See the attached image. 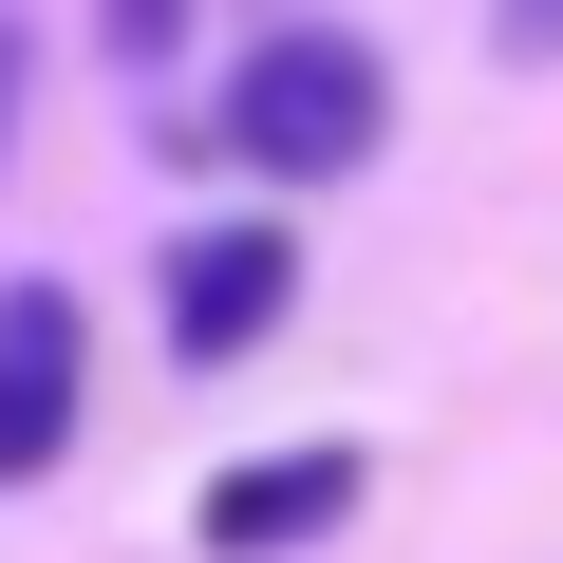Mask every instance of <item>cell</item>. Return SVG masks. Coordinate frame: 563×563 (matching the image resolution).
Wrapping results in <instances>:
<instances>
[{"instance_id":"1","label":"cell","mask_w":563,"mask_h":563,"mask_svg":"<svg viewBox=\"0 0 563 563\" xmlns=\"http://www.w3.org/2000/svg\"><path fill=\"white\" fill-rule=\"evenodd\" d=\"M376 113H395L376 38H263V57H244V95H225V151H244V169H282V188H320V169H357V151H376Z\"/></svg>"},{"instance_id":"3","label":"cell","mask_w":563,"mask_h":563,"mask_svg":"<svg viewBox=\"0 0 563 563\" xmlns=\"http://www.w3.org/2000/svg\"><path fill=\"white\" fill-rule=\"evenodd\" d=\"M76 357H95L76 301H57V282H20V301H0V488L76 451Z\"/></svg>"},{"instance_id":"2","label":"cell","mask_w":563,"mask_h":563,"mask_svg":"<svg viewBox=\"0 0 563 563\" xmlns=\"http://www.w3.org/2000/svg\"><path fill=\"white\" fill-rule=\"evenodd\" d=\"M282 301H301V244H282V225H188V244H169V357H188V376H207V357H263Z\"/></svg>"},{"instance_id":"6","label":"cell","mask_w":563,"mask_h":563,"mask_svg":"<svg viewBox=\"0 0 563 563\" xmlns=\"http://www.w3.org/2000/svg\"><path fill=\"white\" fill-rule=\"evenodd\" d=\"M507 57H563V0H507Z\"/></svg>"},{"instance_id":"4","label":"cell","mask_w":563,"mask_h":563,"mask_svg":"<svg viewBox=\"0 0 563 563\" xmlns=\"http://www.w3.org/2000/svg\"><path fill=\"white\" fill-rule=\"evenodd\" d=\"M339 507H357V451H263V470L207 488V544L225 563H282V544H320Z\"/></svg>"},{"instance_id":"5","label":"cell","mask_w":563,"mask_h":563,"mask_svg":"<svg viewBox=\"0 0 563 563\" xmlns=\"http://www.w3.org/2000/svg\"><path fill=\"white\" fill-rule=\"evenodd\" d=\"M95 38H113V57H132V76H151V57H169V38H188V0H95Z\"/></svg>"},{"instance_id":"7","label":"cell","mask_w":563,"mask_h":563,"mask_svg":"<svg viewBox=\"0 0 563 563\" xmlns=\"http://www.w3.org/2000/svg\"><path fill=\"white\" fill-rule=\"evenodd\" d=\"M0 132H20V20H0Z\"/></svg>"}]
</instances>
